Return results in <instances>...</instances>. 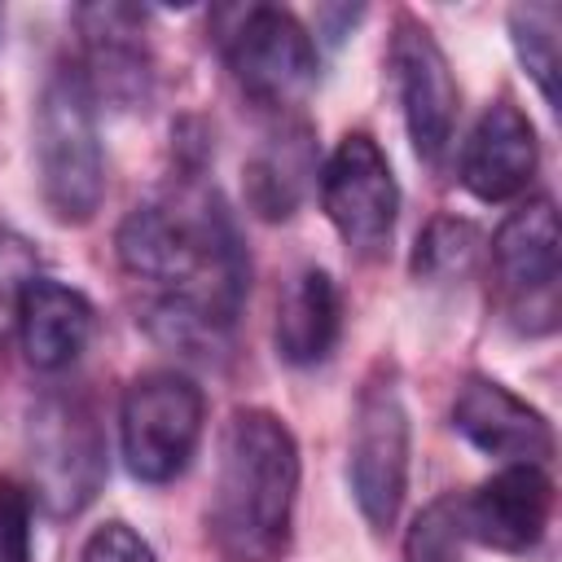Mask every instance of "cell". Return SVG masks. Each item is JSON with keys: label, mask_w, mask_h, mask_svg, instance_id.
<instances>
[{"label": "cell", "mask_w": 562, "mask_h": 562, "mask_svg": "<svg viewBox=\"0 0 562 562\" xmlns=\"http://www.w3.org/2000/svg\"><path fill=\"white\" fill-rule=\"evenodd\" d=\"M452 426L487 457L505 465H544L553 457V430L540 408L518 400L492 378H465L452 400Z\"/></svg>", "instance_id": "12"}, {"label": "cell", "mask_w": 562, "mask_h": 562, "mask_svg": "<svg viewBox=\"0 0 562 562\" xmlns=\"http://www.w3.org/2000/svg\"><path fill=\"white\" fill-rule=\"evenodd\" d=\"M88 26V66L114 97H136L145 83V53L132 40L136 35V13L132 9H83Z\"/></svg>", "instance_id": "16"}, {"label": "cell", "mask_w": 562, "mask_h": 562, "mask_svg": "<svg viewBox=\"0 0 562 562\" xmlns=\"http://www.w3.org/2000/svg\"><path fill=\"white\" fill-rule=\"evenodd\" d=\"M536 162L540 145L531 119L514 101H496L492 110H483L461 149V184L483 202H505L531 184Z\"/></svg>", "instance_id": "13"}, {"label": "cell", "mask_w": 562, "mask_h": 562, "mask_svg": "<svg viewBox=\"0 0 562 562\" xmlns=\"http://www.w3.org/2000/svg\"><path fill=\"white\" fill-rule=\"evenodd\" d=\"M391 70H395V92H400L408 140L422 162L439 167L452 145V127H457V79H452L443 48L422 22L400 18L395 40H391Z\"/></svg>", "instance_id": "9"}, {"label": "cell", "mask_w": 562, "mask_h": 562, "mask_svg": "<svg viewBox=\"0 0 562 562\" xmlns=\"http://www.w3.org/2000/svg\"><path fill=\"white\" fill-rule=\"evenodd\" d=\"M0 562H31V496L0 479Z\"/></svg>", "instance_id": "22"}, {"label": "cell", "mask_w": 562, "mask_h": 562, "mask_svg": "<svg viewBox=\"0 0 562 562\" xmlns=\"http://www.w3.org/2000/svg\"><path fill=\"white\" fill-rule=\"evenodd\" d=\"M479 228L470 220H452V215H439L426 224V233L417 237V250H413V272L422 281H452V277H465L479 259Z\"/></svg>", "instance_id": "19"}, {"label": "cell", "mask_w": 562, "mask_h": 562, "mask_svg": "<svg viewBox=\"0 0 562 562\" xmlns=\"http://www.w3.org/2000/svg\"><path fill=\"white\" fill-rule=\"evenodd\" d=\"M558 31H562L558 4L536 0V4L509 9V35H514L518 61L527 66V75L536 79V88H540V97H544L549 105H558V66H562Z\"/></svg>", "instance_id": "18"}, {"label": "cell", "mask_w": 562, "mask_h": 562, "mask_svg": "<svg viewBox=\"0 0 562 562\" xmlns=\"http://www.w3.org/2000/svg\"><path fill=\"white\" fill-rule=\"evenodd\" d=\"M457 501V522L465 544H487L501 553H527L553 514V483L544 465H505Z\"/></svg>", "instance_id": "11"}, {"label": "cell", "mask_w": 562, "mask_h": 562, "mask_svg": "<svg viewBox=\"0 0 562 562\" xmlns=\"http://www.w3.org/2000/svg\"><path fill=\"white\" fill-rule=\"evenodd\" d=\"M465 549L461 522H457V501L443 496L426 514H417L408 531V562H457Z\"/></svg>", "instance_id": "21"}, {"label": "cell", "mask_w": 562, "mask_h": 562, "mask_svg": "<svg viewBox=\"0 0 562 562\" xmlns=\"http://www.w3.org/2000/svg\"><path fill=\"white\" fill-rule=\"evenodd\" d=\"M224 61L241 92L268 110L299 105L316 83V44L303 22L272 4H246L224 13Z\"/></svg>", "instance_id": "5"}, {"label": "cell", "mask_w": 562, "mask_h": 562, "mask_svg": "<svg viewBox=\"0 0 562 562\" xmlns=\"http://www.w3.org/2000/svg\"><path fill=\"white\" fill-rule=\"evenodd\" d=\"M303 180H307V132H285L268 149H259L246 171L250 206L263 220H285L299 206Z\"/></svg>", "instance_id": "17"}, {"label": "cell", "mask_w": 562, "mask_h": 562, "mask_svg": "<svg viewBox=\"0 0 562 562\" xmlns=\"http://www.w3.org/2000/svg\"><path fill=\"white\" fill-rule=\"evenodd\" d=\"M492 263H496L505 316L522 334H549L558 325V277H562V237L549 198H531L505 215V224L492 237Z\"/></svg>", "instance_id": "6"}, {"label": "cell", "mask_w": 562, "mask_h": 562, "mask_svg": "<svg viewBox=\"0 0 562 562\" xmlns=\"http://www.w3.org/2000/svg\"><path fill=\"white\" fill-rule=\"evenodd\" d=\"M35 162L48 215L57 224H88L105 193V158L92 88L79 70H57L44 83L35 114Z\"/></svg>", "instance_id": "3"}, {"label": "cell", "mask_w": 562, "mask_h": 562, "mask_svg": "<svg viewBox=\"0 0 562 562\" xmlns=\"http://www.w3.org/2000/svg\"><path fill=\"white\" fill-rule=\"evenodd\" d=\"M202 391L176 369H154L127 382L119 404L123 461L140 483H171L202 439Z\"/></svg>", "instance_id": "4"}, {"label": "cell", "mask_w": 562, "mask_h": 562, "mask_svg": "<svg viewBox=\"0 0 562 562\" xmlns=\"http://www.w3.org/2000/svg\"><path fill=\"white\" fill-rule=\"evenodd\" d=\"M408 487V408L395 382L373 378L351 422V492L369 527H391Z\"/></svg>", "instance_id": "8"}, {"label": "cell", "mask_w": 562, "mask_h": 562, "mask_svg": "<svg viewBox=\"0 0 562 562\" xmlns=\"http://www.w3.org/2000/svg\"><path fill=\"white\" fill-rule=\"evenodd\" d=\"M35 452V496L53 514H75L92 501L101 483V439L92 417L70 400H44L31 422Z\"/></svg>", "instance_id": "10"}, {"label": "cell", "mask_w": 562, "mask_h": 562, "mask_svg": "<svg viewBox=\"0 0 562 562\" xmlns=\"http://www.w3.org/2000/svg\"><path fill=\"white\" fill-rule=\"evenodd\" d=\"M342 299L329 272L303 268L277 303V351L290 364H316L338 342Z\"/></svg>", "instance_id": "15"}, {"label": "cell", "mask_w": 562, "mask_h": 562, "mask_svg": "<svg viewBox=\"0 0 562 562\" xmlns=\"http://www.w3.org/2000/svg\"><path fill=\"white\" fill-rule=\"evenodd\" d=\"M79 562H158L149 540L140 531H132L127 522H101L83 549H79Z\"/></svg>", "instance_id": "23"}, {"label": "cell", "mask_w": 562, "mask_h": 562, "mask_svg": "<svg viewBox=\"0 0 562 562\" xmlns=\"http://www.w3.org/2000/svg\"><path fill=\"white\" fill-rule=\"evenodd\" d=\"M321 202H325L329 224L356 255L378 259L391 246L400 189H395L386 154L378 149L369 132H351L334 145L321 171Z\"/></svg>", "instance_id": "7"}, {"label": "cell", "mask_w": 562, "mask_h": 562, "mask_svg": "<svg viewBox=\"0 0 562 562\" xmlns=\"http://www.w3.org/2000/svg\"><path fill=\"white\" fill-rule=\"evenodd\" d=\"M18 338L35 369L57 373L83 356L92 338V303L61 281L35 277L18 312Z\"/></svg>", "instance_id": "14"}, {"label": "cell", "mask_w": 562, "mask_h": 562, "mask_svg": "<svg viewBox=\"0 0 562 562\" xmlns=\"http://www.w3.org/2000/svg\"><path fill=\"white\" fill-rule=\"evenodd\" d=\"M119 259L149 290L145 321L162 342L206 347L237 321L246 255L215 193L184 184L136 206L119 228Z\"/></svg>", "instance_id": "1"}, {"label": "cell", "mask_w": 562, "mask_h": 562, "mask_svg": "<svg viewBox=\"0 0 562 562\" xmlns=\"http://www.w3.org/2000/svg\"><path fill=\"white\" fill-rule=\"evenodd\" d=\"M35 277H40V259L31 241H22L18 233H0V342L18 334V312Z\"/></svg>", "instance_id": "20"}, {"label": "cell", "mask_w": 562, "mask_h": 562, "mask_svg": "<svg viewBox=\"0 0 562 562\" xmlns=\"http://www.w3.org/2000/svg\"><path fill=\"white\" fill-rule=\"evenodd\" d=\"M299 496V443L268 408H237L220 430L211 540L224 562H281Z\"/></svg>", "instance_id": "2"}]
</instances>
